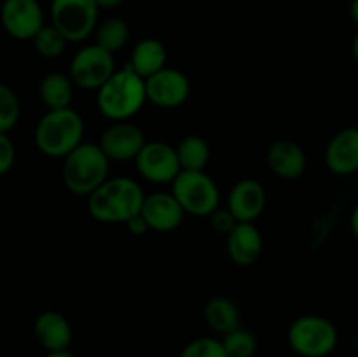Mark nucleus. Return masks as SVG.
I'll return each instance as SVG.
<instances>
[{
  "mask_svg": "<svg viewBox=\"0 0 358 357\" xmlns=\"http://www.w3.org/2000/svg\"><path fill=\"white\" fill-rule=\"evenodd\" d=\"M147 196L135 178H107L96 191L87 196L91 217L103 224H126L142 214Z\"/></svg>",
  "mask_w": 358,
  "mask_h": 357,
  "instance_id": "f257e3e1",
  "label": "nucleus"
},
{
  "mask_svg": "<svg viewBox=\"0 0 358 357\" xmlns=\"http://www.w3.org/2000/svg\"><path fill=\"white\" fill-rule=\"evenodd\" d=\"M147 100L145 79L129 65L115 70L114 76L98 90L96 104L101 114L110 121H128L142 111Z\"/></svg>",
  "mask_w": 358,
  "mask_h": 357,
  "instance_id": "f03ea898",
  "label": "nucleus"
},
{
  "mask_svg": "<svg viewBox=\"0 0 358 357\" xmlns=\"http://www.w3.org/2000/svg\"><path fill=\"white\" fill-rule=\"evenodd\" d=\"M84 119L72 107L48 111L35 126V146L48 158H66L83 144Z\"/></svg>",
  "mask_w": 358,
  "mask_h": 357,
  "instance_id": "7ed1b4c3",
  "label": "nucleus"
},
{
  "mask_svg": "<svg viewBox=\"0 0 358 357\" xmlns=\"http://www.w3.org/2000/svg\"><path fill=\"white\" fill-rule=\"evenodd\" d=\"M108 163L100 144L83 142L63 158V184L72 195L91 196L108 178Z\"/></svg>",
  "mask_w": 358,
  "mask_h": 357,
  "instance_id": "20e7f679",
  "label": "nucleus"
},
{
  "mask_svg": "<svg viewBox=\"0 0 358 357\" xmlns=\"http://www.w3.org/2000/svg\"><path fill=\"white\" fill-rule=\"evenodd\" d=\"M290 349L303 357H325L338 346V328L320 315H303L290 324Z\"/></svg>",
  "mask_w": 358,
  "mask_h": 357,
  "instance_id": "39448f33",
  "label": "nucleus"
},
{
  "mask_svg": "<svg viewBox=\"0 0 358 357\" xmlns=\"http://www.w3.org/2000/svg\"><path fill=\"white\" fill-rule=\"evenodd\" d=\"M171 192L185 214L198 217L212 216L220 206V192L215 181L205 170H182L171 182Z\"/></svg>",
  "mask_w": 358,
  "mask_h": 357,
  "instance_id": "423d86ee",
  "label": "nucleus"
},
{
  "mask_svg": "<svg viewBox=\"0 0 358 357\" xmlns=\"http://www.w3.org/2000/svg\"><path fill=\"white\" fill-rule=\"evenodd\" d=\"M98 9L96 0H51V24L69 42H83L96 31Z\"/></svg>",
  "mask_w": 358,
  "mask_h": 357,
  "instance_id": "0eeeda50",
  "label": "nucleus"
},
{
  "mask_svg": "<svg viewBox=\"0 0 358 357\" xmlns=\"http://www.w3.org/2000/svg\"><path fill=\"white\" fill-rule=\"evenodd\" d=\"M114 74V55L98 44L79 49L70 62L69 76L72 77L73 84L83 90H100Z\"/></svg>",
  "mask_w": 358,
  "mask_h": 357,
  "instance_id": "6e6552de",
  "label": "nucleus"
},
{
  "mask_svg": "<svg viewBox=\"0 0 358 357\" xmlns=\"http://www.w3.org/2000/svg\"><path fill=\"white\" fill-rule=\"evenodd\" d=\"M136 172L154 184L173 182L182 172L177 147L164 142H147L135 160Z\"/></svg>",
  "mask_w": 358,
  "mask_h": 357,
  "instance_id": "1a4fd4ad",
  "label": "nucleus"
},
{
  "mask_svg": "<svg viewBox=\"0 0 358 357\" xmlns=\"http://www.w3.org/2000/svg\"><path fill=\"white\" fill-rule=\"evenodd\" d=\"M2 24L16 41H34L44 27V13L37 0H3Z\"/></svg>",
  "mask_w": 358,
  "mask_h": 357,
  "instance_id": "9d476101",
  "label": "nucleus"
},
{
  "mask_svg": "<svg viewBox=\"0 0 358 357\" xmlns=\"http://www.w3.org/2000/svg\"><path fill=\"white\" fill-rule=\"evenodd\" d=\"M145 88L147 100L161 108L180 107L191 93L187 76L177 69H170V66L145 79Z\"/></svg>",
  "mask_w": 358,
  "mask_h": 357,
  "instance_id": "9b49d317",
  "label": "nucleus"
},
{
  "mask_svg": "<svg viewBox=\"0 0 358 357\" xmlns=\"http://www.w3.org/2000/svg\"><path fill=\"white\" fill-rule=\"evenodd\" d=\"M145 144L142 130L128 121L114 122L100 136V147L114 161L136 160Z\"/></svg>",
  "mask_w": 358,
  "mask_h": 357,
  "instance_id": "f8f14e48",
  "label": "nucleus"
},
{
  "mask_svg": "<svg viewBox=\"0 0 358 357\" xmlns=\"http://www.w3.org/2000/svg\"><path fill=\"white\" fill-rule=\"evenodd\" d=\"M268 195L264 186L255 178H241L227 196V209L240 223H254L266 209Z\"/></svg>",
  "mask_w": 358,
  "mask_h": 357,
  "instance_id": "ddd939ff",
  "label": "nucleus"
},
{
  "mask_svg": "<svg viewBox=\"0 0 358 357\" xmlns=\"http://www.w3.org/2000/svg\"><path fill=\"white\" fill-rule=\"evenodd\" d=\"M142 216L150 230L166 233V231H173L180 226L185 210L182 209L173 192H170V195L168 192H154L145 198Z\"/></svg>",
  "mask_w": 358,
  "mask_h": 357,
  "instance_id": "4468645a",
  "label": "nucleus"
},
{
  "mask_svg": "<svg viewBox=\"0 0 358 357\" xmlns=\"http://www.w3.org/2000/svg\"><path fill=\"white\" fill-rule=\"evenodd\" d=\"M325 163L336 175L358 172V128H345L336 133L325 149Z\"/></svg>",
  "mask_w": 358,
  "mask_h": 357,
  "instance_id": "2eb2a0df",
  "label": "nucleus"
},
{
  "mask_svg": "<svg viewBox=\"0 0 358 357\" xmlns=\"http://www.w3.org/2000/svg\"><path fill=\"white\" fill-rule=\"evenodd\" d=\"M34 332L37 342L48 352L69 350L73 335L69 318L55 310H45L37 315L34 324Z\"/></svg>",
  "mask_w": 358,
  "mask_h": 357,
  "instance_id": "dca6fc26",
  "label": "nucleus"
},
{
  "mask_svg": "<svg viewBox=\"0 0 358 357\" xmlns=\"http://www.w3.org/2000/svg\"><path fill=\"white\" fill-rule=\"evenodd\" d=\"M268 167L285 181H296L306 172V154L294 140H276L268 150Z\"/></svg>",
  "mask_w": 358,
  "mask_h": 357,
  "instance_id": "f3484780",
  "label": "nucleus"
},
{
  "mask_svg": "<svg viewBox=\"0 0 358 357\" xmlns=\"http://www.w3.org/2000/svg\"><path fill=\"white\" fill-rule=\"evenodd\" d=\"M261 252L262 237L254 223H238V226L227 234V255L236 266H252Z\"/></svg>",
  "mask_w": 358,
  "mask_h": 357,
  "instance_id": "a211bd4d",
  "label": "nucleus"
},
{
  "mask_svg": "<svg viewBox=\"0 0 358 357\" xmlns=\"http://www.w3.org/2000/svg\"><path fill=\"white\" fill-rule=\"evenodd\" d=\"M166 59L168 52L163 42L157 41V38L147 37L133 48L129 66H131L140 77L149 79L150 76L157 74L159 70L166 69Z\"/></svg>",
  "mask_w": 358,
  "mask_h": 357,
  "instance_id": "6ab92c4d",
  "label": "nucleus"
},
{
  "mask_svg": "<svg viewBox=\"0 0 358 357\" xmlns=\"http://www.w3.org/2000/svg\"><path fill=\"white\" fill-rule=\"evenodd\" d=\"M73 80L62 72H51L38 84V97L49 111L70 107L73 100Z\"/></svg>",
  "mask_w": 358,
  "mask_h": 357,
  "instance_id": "aec40b11",
  "label": "nucleus"
},
{
  "mask_svg": "<svg viewBox=\"0 0 358 357\" xmlns=\"http://www.w3.org/2000/svg\"><path fill=\"white\" fill-rule=\"evenodd\" d=\"M205 321L213 331L227 335V332L241 328L240 308H238V304L234 303L233 300H229V298H212V300L205 304Z\"/></svg>",
  "mask_w": 358,
  "mask_h": 357,
  "instance_id": "412c9836",
  "label": "nucleus"
},
{
  "mask_svg": "<svg viewBox=\"0 0 358 357\" xmlns=\"http://www.w3.org/2000/svg\"><path fill=\"white\" fill-rule=\"evenodd\" d=\"M177 154L182 170H205V167L210 161V146L203 136L187 135L177 146Z\"/></svg>",
  "mask_w": 358,
  "mask_h": 357,
  "instance_id": "4be33fe9",
  "label": "nucleus"
},
{
  "mask_svg": "<svg viewBox=\"0 0 358 357\" xmlns=\"http://www.w3.org/2000/svg\"><path fill=\"white\" fill-rule=\"evenodd\" d=\"M94 35H96V44L114 55L128 42L129 27L121 18H108L96 28Z\"/></svg>",
  "mask_w": 358,
  "mask_h": 357,
  "instance_id": "5701e85b",
  "label": "nucleus"
},
{
  "mask_svg": "<svg viewBox=\"0 0 358 357\" xmlns=\"http://www.w3.org/2000/svg\"><path fill=\"white\" fill-rule=\"evenodd\" d=\"M66 42L65 35L55 24H44L34 37V48L44 58H58L65 52Z\"/></svg>",
  "mask_w": 358,
  "mask_h": 357,
  "instance_id": "b1692460",
  "label": "nucleus"
},
{
  "mask_svg": "<svg viewBox=\"0 0 358 357\" xmlns=\"http://www.w3.org/2000/svg\"><path fill=\"white\" fill-rule=\"evenodd\" d=\"M21 115L17 94L7 84L0 86V133H9L16 128Z\"/></svg>",
  "mask_w": 358,
  "mask_h": 357,
  "instance_id": "393cba45",
  "label": "nucleus"
},
{
  "mask_svg": "<svg viewBox=\"0 0 358 357\" xmlns=\"http://www.w3.org/2000/svg\"><path fill=\"white\" fill-rule=\"evenodd\" d=\"M227 357H252L257 349L255 336L243 328L227 332L222 340Z\"/></svg>",
  "mask_w": 358,
  "mask_h": 357,
  "instance_id": "a878e982",
  "label": "nucleus"
},
{
  "mask_svg": "<svg viewBox=\"0 0 358 357\" xmlns=\"http://www.w3.org/2000/svg\"><path fill=\"white\" fill-rule=\"evenodd\" d=\"M178 357H227V354L220 340L203 336L187 343Z\"/></svg>",
  "mask_w": 358,
  "mask_h": 357,
  "instance_id": "bb28decb",
  "label": "nucleus"
},
{
  "mask_svg": "<svg viewBox=\"0 0 358 357\" xmlns=\"http://www.w3.org/2000/svg\"><path fill=\"white\" fill-rule=\"evenodd\" d=\"M240 220L234 217V214L229 209H217L215 212L210 216V226L213 227V231H217L219 234H229L234 227L238 226Z\"/></svg>",
  "mask_w": 358,
  "mask_h": 357,
  "instance_id": "cd10ccee",
  "label": "nucleus"
},
{
  "mask_svg": "<svg viewBox=\"0 0 358 357\" xmlns=\"http://www.w3.org/2000/svg\"><path fill=\"white\" fill-rule=\"evenodd\" d=\"M16 161V146L9 133H0V174H9Z\"/></svg>",
  "mask_w": 358,
  "mask_h": 357,
  "instance_id": "c85d7f7f",
  "label": "nucleus"
},
{
  "mask_svg": "<svg viewBox=\"0 0 358 357\" xmlns=\"http://www.w3.org/2000/svg\"><path fill=\"white\" fill-rule=\"evenodd\" d=\"M126 227H128V231L133 234V237H143L147 231H150L149 224H147V220L143 219L142 214H138V216H135L133 219H129L128 223H126Z\"/></svg>",
  "mask_w": 358,
  "mask_h": 357,
  "instance_id": "c756f323",
  "label": "nucleus"
},
{
  "mask_svg": "<svg viewBox=\"0 0 358 357\" xmlns=\"http://www.w3.org/2000/svg\"><path fill=\"white\" fill-rule=\"evenodd\" d=\"M124 0H96L98 7L100 9H114V7H119Z\"/></svg>",
  "mask_w": 358,
  "mask_h": 357,
  "instance_id": "7c9ffc66",
  "label": "nucleus"
},
{
  "mask_svg": "<svg viewBox=\"0 0 358 357\" xmlns=\"http://www.w3.org/2000/svg\"><path fill=\"white\" fill-rule=\"evenodd\" d=\"M350 226H352V233L353 237L358 240V205L353 209L352 212V219H350Z\"/></svg>",
  "mask_w": 358,
  "mask_h": 357,
  "instance_id": "2f4dec72",
  "label": "nucleus"
},
{
  "mask_svg": "<svg viewBox=\"0 0 358 357\" xmlns=\"http://www.w3.org/2000/svg\"><path fill=\"white\" fill-rule=\"evenodd\" d=\"M350 16L358 27V0H352V4H350Z\"/></svg>",
  "mask_w": 358,
  "mask_h": 357,
  "instance_id": "473e14b6",
  "label": "nucleus"
},
{
  "mask_svg": "<svg viewBox=\"0 0 358 357\" xmlns=\"http://www.w3.org/2000/svg\"><path fill=\"white\" fill-rule=\"evenodd\" d=\"M45 357H76V356L70 354L69 350H62V352H49Z\"/></svg>",
  "mask_w": 358,
  "mask_h": 357,
  "instance_id": "72a5a7b5",
  "label": "nucleus"
},
{
  "mask_svg": "<svg viewBox=\"0 0 358 357\" xmlns=\"http://www.w3.org/2000/svg\"><path fill=\"white\" fill-rule=\"evenodd\" d=\"M352 49H353V58H355V62H357V65H358V31H357L355 38H353Z\"/></svg>",
  "mask_w": 358,
  "mask_h": 357,
  "instance_id": "f704fd0d",
  "label": "nucleus"
}]
</instances>
